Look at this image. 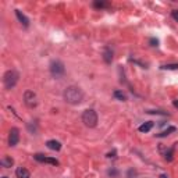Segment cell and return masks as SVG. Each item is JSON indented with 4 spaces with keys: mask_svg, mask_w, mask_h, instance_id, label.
Masks as SVG:
<instances>
[{
    "mask_svg": "<svg viewBox=\"0 0 178 178\" xmlns=\"http://www.w3.org/2000/svg\"><path fill=\"white\" fill-rule=\"evenodd\" d=\"M20 141V134H18V128H11L10 130V135H9V145L10 146H15Z\"/></svg>",
    "mask_w": 178,
    "mask_h": 178,
    "instance_id": "52a82bcc",
    "label": "cell"
},
{
    "mask_svg": "<svg viewBox=\"0 0 178 178\" xmlns=\"http://www.w3.org/2000/svg\"><path fill=\"white\" fill-rule=\"evenodd\" d=\"M103 59H104V61L107 64L112 63V60H113V51L110 50L109 47H104V51H103Z\"/></svg>",
    "mask_w": 178,
    "mask_h": 178,
    "instance_id": "8fae6325",
    "label": "cell"
},
{
    "mask_svg": "<svg viewBox=\"0 0 178 178\" xmlns=\"http://www.w3.org/2000/svg\"><path fill=\"white\" fill-rule=\"evenodd\" d=\"M64 100L70 104H78L84 99V92L79 89L78 86H68L64 91Z\"/></svg>",
    "mask_w": 178,
    "mask_h": 178,
    "instance_id": "6da1fadb",
    "label": "cell"
},
{
    "mask_svg": "<svg viewBox=\"0 0 178 178\" xmlns=\"http://www.w3.org/2000/svg\"><path fill=\"white\" fill-rule=\"evenodd\" d=\"M114 96L117 97L118 100H127V96H125L121 91H114Z\"/></svg>",
    "mask_w": 178,
    "mask_h": 178,
    "instance_id": "e0dca14e",
    "label": "cell"
},
{
    "mask_svg": "<svg viewBox=\"0 0 178 178\" xmlns=\"http://www.w3.org/2000/svg\"><path fill=\"white\" fill-rule=\"evenodd\" d=\"M82 123L89 128H93L97 125V114L95 110L88 109L82 113Z\"/></svg>",
    "mask_w": 178,
    "mask_h": 178,
    "instance_id": "7a4b0ae2",
    "label": "cell"
},
{
    "mask_svg": "<svg viewBox=\"0 0 178 178\" xmlns=\"http://www.w3.org/2000/svg\"><path fill=\"white\" fill-rule=\"evenodd\" d=\"M35 160L40 161V163H47V164H53V166H59V160L55 159V157H49V156H45V154H40V153H36L35 154Z\"/></svg>",
    "mask_w": 178,
    "mask_h": 178,
    "instance_id": "5b68a950",
    "label": "cell"
},
{
    "mask_svg": "<svg viewBox=\"0 0 178 178\" xmlns=\"http://www.w3.org/2000/svg\"><path fill=\"white\" fill-rule=\"evenodd\" d=\"M15 15H17V18L20 20V22H21L24 27H28V25H29V20H28L20 10H15Z\"/></svg>",
    "mask_w": 178,
    "mask_h": 178,
    "instance_id": "30bf717a",
    "label": "cell"
},
{
    "mask_svg": "<svg viewBox=\"0 0 178 178\" xmlns=\"http://www.w3.org/2000/svg\"><path fill=\"white\" fill-rule=\"evenodd\" d=\"M152 128H153V123H152V121H148V123L142 124L141 127H139V132H149Z\"/></svg>",
    "mask_w": 178,
    "mask_h": 178,
    "instance_id": "7c38bea8",
    "label": "cell"
},
{
    "mask_svg": "<svg viewBox=\"0 0 178 178\" xmlns=\"http://www.w3.org/2000/svg\"><path fill=\"white\" fill-rule=\"evenodd\" d=\"M172 104H174L175 107H178V100H174V103H172Z\"/></svg>",
    "mask_w": 178,
    "mask_h": 178,
    "instance_id": "44dd1931",
    "label": "cell"
},
{
    "mask_svg": "<svg viewBox=\"0 0 178 178\" xmlns=\"http://www.w3.org/2000/svg\"><path fill=\"white\" fill-rule=\"evenodd\" d=\"M171 15H172V18H174L175 21H178V10H172Z\"/></svg>",
    "mask_w": 178,
    "mask_h": 178,
    "instance_id": "d6986e66",
    "label": "cell"
},
{
    "mask_svg": "<svg viewBox=\"0 0 178 178\" xmlns=\"http://www.w3.org/2000/svg\"><path fill=\"white\" fill-rule=\"evenodd\" d=\"M160 68L161 70H178V64H164Z\"/></svg>",
    "mask_w": 178,
    "mask_h": 178,
    "instance_id": "2e32d148",
    "label": "cell"
},
{
    "mask_svg": "<svg viewBox=\"0 0 178 178\" xmlns=\"http://www.w3.org/2000/svg\"><path fill=\"white\" fill-rule=\"evenodd\" d=\"M24 102H25V104L28 106V107H31V109H32V107H35V106H36V95L33 93L32 91H27L24 93Z\"/></svg>",
    "mask_w": 178,
    "mask_h": 178,
    "instance_id": "8992f818",
    "label": "cell"
},
{
    "mask_svg": "<svg viewBox=\"0 0 178 178\" xmlns=\"http://www.w3.org/2000/svg\"><path fill=\"white\" fill-rule=\"evenodd\" d=\"M50 73L53 77H61L64 75V73H66V67H64V64L61 63L60 60H53L50 63Z\"/></svg>",
    "mask_w": 178,
    "mask_h": 178,
    "instance_id": "277c9868",
    "label": "cell"
},
{
    "mask_svg": "<svg viewBox=\"0 0 178 178\" xmlns=\"http://www.w3.org/2000/svg\"><path fill=\"white\" fill-rule=\"evenodd\" d=\"M2 178H9V177H2Z\"/></svg>",
    "mask_w": 178,
    "mask_h": 178,
    "instance_id": "603a6c76",
    "label": "cell"
},
{
    "mask_svg": "<svg viewBox=\"0 0 178 178\" xmlns=\"http://www.w3.org/2000/svg\"><path fill=\"white\" fill-rule=\"evenodd\" d=\"M0 164H2V166L3 167H6V169H9V167H11L13 164H14V160L11 159V157H3V159H2V161H0Z\"/></svg>",
    "mask_w": 178,
    "mask_h": 178,
    "instance_id": "4fadbf2b",
    "label": "cell"
},
{
    "mask_svg": "<svg viewBox=\"0 0 178 178\" xmlns=\"http://www.w3.org/2000/svg\"><path fill=\"white\" fill-rule=\"evenodd\" d=\"M171 132H175V127H169L166 131H163V132H160V134H157V138H164V136H167V135H170Z\"/></svg>",
    "mask_w": 178,
    "mask_h": 178,
    "instance_id": "5bb4252c",
    "label": "cell"
},
{
    "mask_svg": "<svg viewBox=\"0 0 178 178\" xmlns=\"http://www.w3.org/2000/svg\"><path fill=\"white\" fill-rule=\"evenodd\" d=\"M160 178H167V175H164V174H163V175H160Z\"/></svg>",
    "mask_w": 178,
    "mask_h": 178,
    "instance_id": "7402d4cb",
    "label": "cell"
},
{
    "mask_svg": "<svg viewBox=\"0 0 178 178\" xmlns=\"http://www.w3.org/2000/svg\"><path fill=\"white\" fill-rule=\"evenodd\" d=\"M150 43H152V46H157V45H159V40L153 38V39H150Z\"/></svg>",
    "mask_w": 178,
    "mask_h": 178,
    "instance_id": "ffe728a7",
    "label": "cell"
},
{
    "mask_svg": "<svg viewBox=\"0 0 178 178\" xmlns=\"http://www.w3.org/2000/svg\"><path fill=\"white\" fill-rule=\"evenodd\" d=\"M15 174H17V178H29L31 177L29 171L27 169H24V167H18L17 171H15Z\"/></svg>",
    "mask_w": 178,
    "mask_h": 178,
    "instance_id": "9c48e42d",
    "label": "cell"
},
{
    "mask_svg": "<svg viewBox=\"0 0 178 178\" xmlns=\"http://www.w3.org/2000/svg\"><path fill=\"white\" fill-rule=\"evenodd\" d=\"M174 146L172 148H170V149H167V152L164 153V159L167 160V161H171L172 160V156H174Z\"/></svg>",
    "mask_w": 178,
    "mask_h": 178,
    "instance_id": "9a60e30c",
    "label": "cell"
},
{
    "mask_svg": "<svg viewBox=\"0 0 178 178\" xmlns=\"http://www.w3.org/2000/svg\"><path fill=\"white\" fill-rule=\"evenodd\" d=\"M93 6L97 7V9H103V7H107L109 4H107V3H103V2H95Z\"/></svg>",
    "mask_w": 178,
    "mask_h": 178,
    "instance_id": "ac0fdd59",
    "label": "cell"
},
{
    "mask_svg": "<svg viewBox=\"0 0 178 178\" xmlns=\"http://www.w3.org/2000/svg\"><path fill=\"white\" fill-rule=\"evenodd\" d=\"M46 146H47L50 150H60L61 149V143L56 139H50V141L46 142Z\"/></svg>",
    "mask_w": 178,
    "mask_h": 178,
    "instance_id": "ba28073f",
    "label": "cell"
},
{
    "mask_svg": "<svg viewBox=\"0 0 178 178\" xmlns=\"http://www.w3.org/2000/svg\"><path fill=\"white\" fill-rule=\"evenodd\" d=\"M18 78H20V74L15 71V70H10V71H7L6 74H4V86L7 88V89H13V88L17 85V82H18Z\"/></svg>",
    "mask_w": 178,
    "mask_h": 178,
    "instance_id": "3957f363",
    "label": "cell"
}]
</instances>
